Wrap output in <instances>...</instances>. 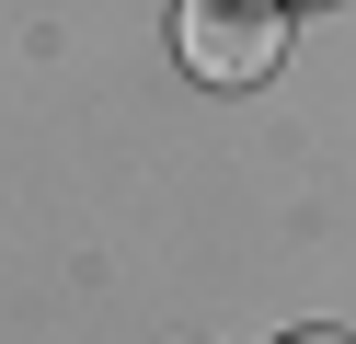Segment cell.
<instances>
[{
  "label": "cell",
  "mask_w": 356,
  "mask_h": 344,
  "mask_svg": "<svg viewBox=\"0 0 356 344\" xmlns=\"http://www.w3.org/2000/svg\"><path fill=\"white\" fill-rule=\"evenodd\" d=\"M287 344H356V333H287Z\"/></svg>",
  "instance_id": "cell-2"
},
{
  "label": "cell",
  "mask_w": 356,
  "mask_h": 344,
  "mask_svg": "<svg viewBox=\"0 0 356 344\" xmlns=\"http://www.w3.org/2000/svg\"><path fill=\"white\" fill-rule=\"evenodd\" d=\"M172 46H184V69L207 92H253L264 69L287 58V12L276 0H184V12H172Z\"/></svg>",
  "instance_id": "cell-1"
}]
</instances>
